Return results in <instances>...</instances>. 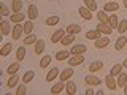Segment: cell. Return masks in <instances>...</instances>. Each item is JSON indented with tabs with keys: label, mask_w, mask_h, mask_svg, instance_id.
<instances>
[{
	"label": "cell",
	"mask_w": 127,
	"mask_h": 95,
	"mask_svg": "<svg viewBox=\"0 0 127 95\" xmlns=\"http://www.w3.org/2000/svg\"><path fill=\"white\" fill-rule=\"evenodd\" d=\"M105 86H106V89H108V90H111V92H114V90H116L118 81H114V76L111 73L105 76Z\"/></svg>",
	"instance_id": "obj_1"
},
{
	"label": "cell",
	"mask_w": 127,
	"mask_h": 95,
	"mask_svg": "<svg viewBox=\"0 0 127 95\" xmlns=\"http://www.w3.org/2000/svg\"><path fill=\"white\" fill-rule=\"evenodd\" d=\"M81 63H84V55L83 54H75V55H70L68 57L70 67H76V65H81Z\"/></svg>",
	"instance_id": "obj_2"
},
{
	"label": "cell",
	"mask_w": 127,
	"mask_h": 95,
	"mask_svg": "<svg viewBox=\"0 0 127 95\" xmlns=\"http://www.w3.org/2000/svg\"><path fill=\"white\" fill-rule=\"evenodd\" d=\"M95 30H98L102 35H106V37H108V35H111V32H113V29L110 27L108 22H98V25L95 27Z\"/></svg>",
	"instance_id": "obj_3"
},
{
	"label": "cell",
	"mask_w": 127,
	"mask_h": 95,
	"mask_svg": "<svg viewBox=\"0 0 127 95\" xmlns=\"http://www.w3.org/2000/svg\"><path fill=\"white\" fill-rule=\"evenodd\" d=\"M27 18H29L30 21H35V19L38 18V8H37V5H33V3L29 5V8H27Z\"/></svg>",
	"instance_id": "obj_4"
},
{
	"label": "cell",
	"mask_w": 127,
	"mask_h": 95,
	"mask_svg": "<svg viewBox=\"0 0 127 95\" xmlns=\"http://www.w3.org/2000/svg\"><path fill=\"white\" fill-rule=\"evenodd\" d=\"M110 45V38L106 37V35H102L98 40H95V43H94V46L97 48V49H102V48H106Z\"/></svg>",
	"instance_id": "obj_5"
},
{
	"label": "cell",
	"mask_w": 127,
	"mask_h": 95,
	"mask_svg": "<svg viewBox=\"0 0 127 95\" xmlns=\"http://www.w3.org/2000/svg\"><path fill=\"white\" fill-rule=\"evenodd\" d=\"M84 84H87V86H100L102 79L97 78V76H92V74H87V76H84Z\"/></svg>",
	"instance_id": "obj_6"
},
{
	"label": "cell",
	"mask_w": 127,
	"mask_h": 95,
	"mask_svg": "<svg viewBox=\"0 0 127 95\" xmlns=\"http://www.w3.org/2000/svg\"><path fill=\"white\" fill-rule=\"evenodd\" d=\"M78 13H79V16H81L84 21H91V19H92V11H91L89 8H86V6H79Z\"/></svg>",
	"instance_id": "obj_7"
},
{
	"label": "cell",
	"mask_w": 127,
	"mask_h": 95,
	"mask_svg": "<svg viewBox=\"0 0 127 95\" xmlns=\"http://www.w3.org/2000/svg\"><path fill=\"white\" fill-rule=\"evenodd\" d=\"M43 51H45V40L38 38L37 41H35V45H33V52L37 55H41Z\"/></svg>",
	"instance_id": "obj_8"
},
{
	"label": "cell",
	"mask_w": 127,
	"mask_h": 95,
	"mask_svg": "<svg viewBox=\"0 0 127 95\" xmlns=\"http://www.w3.org/2000/svg\"><path fill=\"white\" fill-rule=\"evenodd\" d=\"M0 30H2V35H3V37L10 35V32H11V21L3 19V21L0 22Z\"/></svg>",
	"instance_id": "obj_9"
},
{
	"label": "cell",
	"mask_w": 127,
	"mask_h": 95,
	"mask_svg": "<svg viewBox=\"0 0 127 95\" xmlns=\"http://www.w3.org/2000/svg\"><path fill=\"white\" fill-rule=\"evenodd\" d=\"M22 33H24V25L22 24H16V25H13V40H19Z\"/></svg>",
	"instance_id": "obj_10"
},
{
	"label": "cell",
	"mask_w": 127,
	"mask_h": 95,
	"mask_svg": "<svg viewBox=\"0 0 127 95\" xmlns=\"http://www.w3.org/2000/svg\"><path fill=\"white\" fill-rule=\"evenodd\" d=\"M71 76H73V67H68V68H65V70H64L62 73H61V76H59V79L65 82V81H68V79H70Z\"/></svg>",
	"instance_id": "obj_11"
},
{
	"label": "cell",
	"mask_w": 127,
	"mask_h": 95,
	"mask_svg": "<svg viewBox=\"0 0 127 95\" xmlns=\"http://www.w3.org/2000/svg\"><path fill=\"white\" fill-rule=\"evenodd\" d=\"M65 89H67V94L68 95H75L76 94V82L68 79V81H65Z\"/></svg>",
	"instance_id": "obj_12"
},
{
	"label": "cell",
	"mask_w": 127,
	"mask_h": 95,
	"mask_svg": "<svg viewBox=\"0 0 127 95\" xmlns=\"http://www.w3.org/2000/svg\"><path fill=\"white\" fill-rule=\"evenodd\" d=\"M126 45H127V37L121 35V37L116 40V43H114V49H116V51H122Z\"/></svg>",
	"instance_id": "obj_13"
},
{
	"label": "cell",
	"mask_w": 127,
	"mask_h": 95,
	"mask_svg": "<svg viewBox=\"0 0 127 95\" xmlns=\"http://www.w3.org/2000/svg\"><path fill=\"white\" fill-rule=\"evenodd\" d=\"M118 10H119V5L116 2H106L105 6H103V11H106V13H114Z\"/></svg>",
	"instance_id": "obj_14"
},
{
	"label": "cell",
	"mask_w": 127,
	"mask_h": 95,
	"mask_svg": "<svg viewBox=\"0 0 127 95\" xmlns=\"http://www.w3.org/2000/svg\"><path fill=\"white\" fill-rule=\"evenodd\" d=\"M56 78H59V70L56 68V67H53L49 71H48V74H46V82H51V81H54Z\"/></svg>",
	"instance_id": "obj_15"
},
{
	"label": "cell",
	"mask_w": 127,
	"mask_h": 95,
	"mask_svg": "<svg viewBox=\"0 0 127 95\" xmlns=\"http://www.w3.org/2000/svg\"><path fill=\"white\" fill-rule=\"evenodd\" d=\"M26 46H19V48H16V60L18 62H22L24 59H26Z\"/></svg>",
	"instance_id": "obj_16"
},
{
	"label": "cell",
	"mask_w": 127,
	"mask_h": 95,
	"mask_svg": "<svg viewBox=\"0 0 127 95\" xmlns=\"http://www.w3.org/2000/svg\"><path fill=\"white\" fill-rule=\"evenodd\" d=\"M64 35H65V32H64L62 29L56 30L53 33V37H51V43H61V40L64 38Z\"/></svg>",
	"instance_id": "obj_17"
},
{
	"label": "cell",
	"mask_w": 127,
	"mask_h": 95,
	"mask_svg": "<svg viewBox=\"0 0 127 95\" xmlns=\"http://www.w3.org/2000/svg\"><path fill=\"white\" fill-rule=\"evenodd\" d=\"M86 51H87L86 45H75V46L70 49V52H71V55H75V54H84Z\"/></svg>",
	"instance_id": "obj_18"
},
{
	"label": "cell",
	"mask_w": 127,
	"mask_h": 95,
	"mask_svg": "<svg viewBox=\"0 0 127 95\" xmlns=\"http://www.w3.org/2000/svg\"><path fill=\"white\" fill-rule=\"evenodd\" d=\"M24 19H26V14H24V13H13L10 16V21L14 22V24H21Z\"/></svg>",
	"instance_id": "obj_19"
},
{
	"label": "cell",
	"mask_w": 127,
	"mask_h": 95,
	"mask_svg": "<svg viewBox=\"0 0 127 95\" xmlns=\"http://www.w3.org/2000/svg\"><path fill=\"white\" fill-rule=\"evenodd\" d=\"M70 55H71L70 51H64L62 49V51H57V54H56L54 57H56V60H68Z\"/></svg>",
	"instance_id": "obj_20"
},
{
	"label": "cell",
	"mask_w": 127,
	"mask_h": 95,
	"mask_svg": "<svg viewBox=\"0 0 127 95\" xmlns=\"http://www.w3.org/2000/svg\"><path fill=\"white\" fill-rule=\"evenodd\" d=\"M79 32H81V25H78V24H70V25H67V33L78 35Z\"/></svg>",
	"instance_id": "obj_21"
},
{
	"label": "cell",
	"mask_w": 127,
	"mask_h": 95,
	"mask_svg": "<svg viewBox=\"0 0 127 95\" xmlns=\"http://www.w3.org/2000/svg\"><path fill=\"white\" fill-rule=\"evenodd\" d=\"M19 82V76H16V74H10V79L6 81V87L8 89H13V87L18 86Z\"/></svg>",
	"instance_id": "obj_22"
},
{
	"label": "cell",
	"mask_w": 127,
	"mask_h": 95,
	"mask_svg": "<svg viewBox=\"0 0 127 95\" xmlns=\"http://www.w3.org/2000/svg\"><path fill=\"white\" fill-rule=\"evenodd\" d=\"M102 68H103V63L100 60H95L92 63H89V73H95V71H98Z\"/></svg>",
	"instance_id": "obj_23"
},
{
	"label": "cell",
	"mask_w": 127,
	"mask_h": 95,
	"mask_svg": "<svg viewBox=\"0 0 127 95\" xmlns=\"http://www.w3.org/2000/svg\"><path fill=\"white\" fill-rule=\"evenodd\" d=\"M64 89H65V84H64V81H59L57 84L53 86V89H51V94H53V95H57V94H61Z\"/></svg>",
	"instance_id": "obj_24"
},
{
	"label": "cell",
	"mask_w": 127,
	"mask_h": 95,
	"mask_svg": "<svg viewBox=\"0 0 127 95\" xmlns=\"http://www.w3.org/2000/svg\"><path fill=\"white\" fill-rule=\"evenodd\" d=\"M19 68H21V65H19V62H14V63H10L6 68V73L8 74H16L19 71Z\"/></svg>",
	"instance_id": "obj_25"
},
{
	"label": "cell",
	"mask_w": 127,
	"mask_h": 95,
	"mask_svg": "<svg viewBox=\"0 0 127 95\" xmlns=\"http://www.w3.org/2000/svg\"><path fill=\"white\" fill-rule=\"evenodd\" d=\"M73 41H75V35L65 33V35H64V38L61 40V45H62V46H68V45H71Z\"/></svg>",
	"instance_id": "obj_26"
},
{
	"label": "cell",
	"mask_w": 127,
	"mask_h": 95,
	"mask_svg": "<svg viewBox=\"0 0 127 95\" xmlns=\"http://www.w3.org/2000/svg\"><path fill=\"white\" fill-rule=\"evenodd\" d=\"M100 37H102V33L98 30H87L86 32V38L87 40H94V41H95V40H98Z\"/></svg>",
	"instance_id": "obj_27"
},
{
	"label": "cell",
	"mask_w": 127,
	"mask_h": 95,
	"mask_svg": "<svg viewBox=\"0 0 127 95\" xmlns=\"http://www.w3.org/2000/svg\"><path fill=\"white\" fill-rule=\"evenodd\" d=\"M22 10V0H13L11 2V11L13 13H21Z\"/></svg>",
	"instance_id": "obj_28"
},
{
	"label": "cell",
	"mask_w": 127,
	"mask_h": 95,
	"mask_svg": "<svg viewBox=\"0 0 127 95\" xmlns=\"http://www.w3.org/2000/svg\"><path fill=\"white\" fill-rule=\"evenodd\" d=\"M108 24H110V27H111V29H118L119 19H118V14H116V13L110 16V19H108Z\"/></svg>",
	"instance_id": "obj_29"
},
{
	"label": "cell",
	"mask_w": 127,
	"mask_h": 95,
	"mask_svg": "<svg viewBox=\"0 0 127 95\" xmlns=\"http://www.w3.org/2000/svg\"><path fill=\"white\" fill-rule=\"evenodd\" d=\"M116 30L119 32V35H124V33H126V30H127V19H122V21H119Z\"/></svg>",
	"instance_id": "obj_30"
},
{
	"label": "cell",
	"mask_w": 127,
	"mask_h": 95,
	"mask_svg": "<svg viewBox=\"0 0 127 95\" xmlns=\"http://www.w3.org/2000/svg\"><path fill=\"white\" fill-rule=\"evenodd\" d=\"M38 40L37 35H33V33H30V35H26V38H24V45H35V41Z\"/></svg>",
	"instance_id": "obj_31"
},
{
	"label": "cell",
	"mask_w": 127,
	"mask_h": 95,
	"mask_svg": "<svg viewBox=\"0 0 127 95\" xmlns=\"http://www.w3.org/2000/svg\"><path fill=\"white\" fill-rule=\"evenodd\" d=\"M32 30H33V21H26V24H24V35H30Z\"/></svg>",
	"instance_id": "obj_32"
},
{
	"label": "cell",
	"mask_w": 127,
	"mask_h": 95,
	"mask_svg": "<svg viewBox=\"0 0 127 95\" xmlns=\"http://www.w3.org/2000/svg\"><path fill=\"white\" fill-rule=\"evenodd\" d=\"M51 60H53V57H51V55H43L41 60H40V67H41V68H46V67L51 63Z\"/></svg>",
	"instance_id": "obj_33"
},
{
	"label": "cell",
	"mask_w": 127,
	"mask_h": 95,
	"mask_svg": "<svg viewBox=\"0 0 127 95\" xmlns=\"http://www.w3.org/2000/svg\"><path fill=\"white\" fill-rule=\"evenodd\" d=\"M121 71H122V63H114V65L111 67V71H110V73L113 74V76H118Z\"/></svg>",
	"instance_id": "obj_34"
},
{
	"label": "cell",
	"mask_w": 127,
	"mask_h": 95,
	"mask_svg": "<svg viewBox=\"0 0 127 95\" xmlns=\"http://www.w3.org/2000/svg\"><path fill=\"white\" fill-rule=\"evenodd\" d=\"M11 49H13V45H11V43H5L3 48L0 49V54H2V55H8L11 52Z\"/></svg>",
	"instance_id": "obj_35"
},
{
	"label": "cell",
	"mask_w": 127,
	"mask_h": 95,
	"mask_svg": "<svg viewBox=\"0 0 127 95\" xmlns=\"http://www.w3.org/2000/svg\"><path fill=\"white\" fill-rule=\"evenodd\" d=\"M33 78H35V73L32 70L30 71H26V73H24V76H22V82H26V84H27V82H30Z\"/></svg>",
	"instance_id": "obj_36"
},
{
	"label": "cell",
	"mask_w": 127,
	"mask_h": 95,
	"mask_svg": "<svg viewBox=\"0 0 127 95\" xmlns=\"http://www.w3.org/2000/svg\"><path fill=\"white\" fill-rule=\"evenodd\" d=\"M59 21H61L59 16H49V18L46 19V25H57Z\"/></svg>",
	"instance_id": "obj_37"
},
{
	"label": "cell",
	"mask_w": 127,
	"mask_h": 95,
	"mask_svg": "<svg viewBox=\"0 0 127 95\" xmlns=\"http://www.w3.org/2000/svg\"><path fill=\"white\" fill-rule=\"evenodd\" d=\"M126 82H127V74L126 73H119L118 74V86H121V87H124L126 86Z\"/></svg>",
	"instance_id": "obj_38"
},
{
	"label": "cell",
	"mask_w": 127,
	"mask_h": 95,
	"mask_svg": "<svg viewBox=\"0 0 127 95\" xmlns=\"http://www.w3.org/2000/svg\"><path fill=\"white\" fill-rule=\"evenodd\" d=\"M97 19H98V22H108L110 16L106 14V11H98V13H97Z\"/></svg>",
	"instance_id": "obj_39"
},
{
	"label": "cell",
	"mask_w": 127,
	"mask_h": 95,
	"mask_svg": "<svg viewBox=\"0 0 127 95\" xmlns=\"http://www.w3.org/2000/svg\"><path fill=\"white\" fill-rule=\"evenodd\" d=\"M84 6L89 8L91 11H97V3H95V0H84Z\"/></svg>",
	"instance_id": "obj_40"
},
{
	"label": "cell",
	"mask_w": 127,
	"mask_h": 95,
	"mask_svg": "<svg viewBox=\"0 0 127 95\" xmlns=\"http://www.w3.org/2000/svg\"><path fill=\"white\" fill-rule=\"evenodd\" d=\"M0 11H2V16H5V18H6V16H11V14H13V13H11V10L5 5V3H2V5H0Z\"/></svg>",
	"instance_id": "obj_41"
},
{
	"label": "cell",
	"mask_w": 127,
	"mask_h": 95,
	"mask_svg": "<svg viewBox=\"0 0 127 95\" xmlns=\"http://www.w3.org/2000/svg\"><path fill=\"white\" fill-rule=\"evenodd\" d=\"M27 94V89H26V82L21 86H18V89H16V95H26Z\"/></svg>",
	"instance_id": "obj_42"
},
{
	"label": "cell",
	"mask_w": 127,
	"mask_h": 95,
	"mask_svg": "<svg viewBox=\"0 0 127 95\" xmlns=\"http://www.w3.org/2000/svg\"><path fill=\"white\" fill-rule=\"evenodd\" d=\"M84 94H86V95H94L95 92H94L92 89H86V92H84Z\"/></svg>",
	"instance_id": "obj_43"
},
{
	"label": "cell",
	"mask_w": 127,
	"mask_h": 95,
	"mask_svg": "<svg viewBox=\"0 0 127 95\" xmlns=\"http://www.w3.org/2000/svg\"><path fill=\"white\" fill-rule=\"evenodd\" d=\"M122 92H124V95H127V82H126V86H124V89H122Z\"/></svg>",
	"instance_id": "obj_44"
},
{
	"label": "cell",
	"mask_w": 127,
	"mask_h": 95,
	"mask_svg": "<svg viewBox=\"0 0 127 95\" xmlns=\"http://www.w3.org/2000/svg\"><path fill=\"white\" fill-rule=\"evenodd\" d=\"M122 3H124V6H126V10H127V0H122Z\"/></svg>",
	"instance_id": "obj_45"
},
{
	"label": "cell",
	"mask_w": 127,
	"mask_h": 95,
	"mask_svg": "<svg viewBox=\"0 0 127 95\" xmlns=\"http://www.w3.org/2000/svg\"><path fill=\"white\" fill-rule=\"evenodd\" d=\"M122 67H126V68H127V59L124 60V63H122Z\"/></svg>",
	"instance_id": "obj_46"
}]
</instances>
